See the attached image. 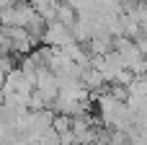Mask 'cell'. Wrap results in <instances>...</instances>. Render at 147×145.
Wrapping results in <instances>:
<instances>
[{"label": "cell", "instance_id": "obj_1", "mask_svg": "<svg viewBox=\"0 0 147 145\" xmlns=\"http://www.w3.org/2000/svg\"><path fill=\"white\" fill-rule=\"evenodd\" d=\"M44 42L49 44V49H62V47H67V44L75 42V34L67 31V23L54 21V23L47 26V31H44Z\"/></svg>", "mask_w": 147, "mask_h": 145}, {"label": "cell", "instance_id": "obj_2", "mask_svg": "<svg viewBox=\"0 0 147 145\" xmlns=\"http://www.w3.org/2000/svg\"><path fill=\"white\" fill-rule=\"evenodd\" d=\"M59 10H62V13H59V16H62V21H65V23H70V21H72V13H70V8H59Z\"/></svg>", "mask_w": 147, "mask_h": 145}, {"label": "cell", "instance_id": "obj_3", "mask_svg": "<svg viewBox=\"0 0 147 145\" xmlns=\"http://www.w3.org/2000/svg\"><path fill=\"white\" fill-rule=\"evenodd\" d=\"M142 78H145V80H147V73H145V75H142Z\"/></svg>", "mask_w": 147, "mask_h": 145}]
</instances>
